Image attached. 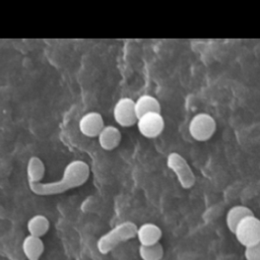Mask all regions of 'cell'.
<instances>
[{
	"instance_id": "1",
	"label": "cell",
	"mask_w": 260,
	"mask_h": 260,
	"mask_svg": "<svg viewBox=\"0 0 260 260\" xmlns=\"http://www.w3.org/2000/svg\"><path fill=\"white\" fill-rule=\"evenodd\" d=\"M89 173V166L85 161L77 159L72 160L65 167L62 178L59 181L28 185L29 189L37 195H56L83 185L87 181Z\"/></svg>"
},
{
	"instance_id": "2",
	"label": "cell",
	"mask_w": 260,
	"mask_h": 260,
	"mask_svg": "<svg viewBox=\"0 0 260 260\" xmlns=\"http://www.w3.org/2000/svg\"><path fill=\"white\" fill-rule=\"evenodd\" d=\"M138 226L130 220L118 223L104 234L96 242V248L101 254H108L121 243L127 242L137 235Z\"/></svg>"
},
{
	"instance_id": "3",
	"label": "cell",
	"mask_w": 260,
	"mask_h": 260,
	"mask_svg": "<svg viewBox=\"0 0 260 260\" xmlns=\"http://www.w3.org/2000/svg\"><path fill=\"white\" fill-rule=\"evenodd\" d=\"M167 166L176 175L182 188L190 189L194 186L195 175L183 155L178 152H171L167 157Z\"/></svg>"
},
{
	"instance_id": "4",
	"label": "cell",
	"mask_w": 260,
	"mask_h": 260,
	"mask_svg": "<svg viewBox=\"0 0 260 260\" xmlns=\"http://www.w3.org/2000/svg\"><path fill=\"white\" fill-rule=\"evenodd\" d=\"M189 133L197 141H207L215 130L216 122L214 118L207 113H198L194 115L189 123Z\"/></svg>"
},
{
	"instance_id": "5",
	"label": "cell",
	"mask_w": 260,
	"mask_h": 260,
	"mask_svg": "<svg viewBox=\"0 0 260 260\" xmlns=\"http://www.w3.org/2000/svg\"><path fill=\"white\" fill-rule=\"evenodd\" d=\"M234 235L245 248L260 242V219L254 214L245 217L237 226Z\"/></svg>"
},
{
	"instance_id": "6",
	"label": "cell",
	"mask_w": 260,
	"mask_h": 260,
	"mask_svg": "<svg viewBox=\"0 0 260 260\" xmlns=\"http://www.w3.org/2000/svg\"><path fill=\"white\" fill-rule=\"evenodd\" d=\"M114 119L122 127H131L137 124L135 102L131 98L120 99L114 107Z\"/></svg>"
},
{
	"instance_id": "7",
	"label": "cell",
	"mask_w": 260,
	"mask_h": 260,
	"mask_svg": "<svg viewBox=\"0 0 260 260\" xmlns=\"http://www.w3.org/2000/svg\"><path fill=\"white\" fill-rule=\"evenodd\" d=\"M137 127L142 136L155 138L164 131L165 120L160 113H149L138 119Z\"/></svg>"
},
{
	"instance_id": "8",
	"label": "cell",
	"mask_w": 260,
	"mask_h": 260,
	"mask_svg": "<svg viewBox=\"0 0 260 260\" xmlns=\"http://www.w3.org/2000/svg\"><path fill=\"white\" fill-rule=\"evenodd\" d=\"M78 127L84 136L98 137L105 127L104 119L98 112H88L81 117Z\"/></svg>"
},
{
	"instance_id": "9",
	"label": "cell",
	"mask_w": 260,
	"mask_h": 260,
	"mask_svg": "<svg viewBox=\"0 0 260 260\" xmlns=\"http://www.w3.org/2000/svg\"><path fill=\"white\" fill-rule=\"evenodd\" d=\"M162 232L160 228L152 222H145L137 229V239L141 246H150L159 243Z\"/></svg>"
},
{
	"instance_id": "10",
	"label": "cell",
	"mask_w": 260,
	"mask_h": 260,
	"mask_svg": "<svg viewBox=\"0 0 260 260\" xmlns=\"http://www.w3.org/2000/svg\"><path fill=\"white\" fill-rule=\"evenodd\" d=\"M121 139L122 134L120 130L113 125L105 126L98 136L100 146L105 150H113L118 147Z\"/></svg>"
},
{
	"instance_id": "11",
	"label": "cell",
	"mask_w": 260,
	"mask_h": 260,
	"mask_svg": "<svg viewBox=\"0 0 260 260\" xmlns=\"http://www.w3.org/2000/svg\"><path fill=\"white\" fill-rule=\"evenodd\" d=\"M21 248L27 260H40L44 253L45 245L41 238L28 235L23 239Z\"/></svg>"
},
{
	"instance_id": "12",
	"label": "cell",
	"mask_w": 260,
	"mask_h": 260,
	"mask_svg": "<svg viewBox=\"0 0 260 260\" xmlns=\"http://www.w3.org/2000/svg\"><path fill=\"white\" fill-rule=\"evenodd\" d=\"M251 208L245 205H235L229 209L225 215V223L230 232L235 233L238 224L247 216L253 215Z\"/></svg>"
},
{
	"instance_id": "13",
	"label": "cell",
	"mask_w": 260,
	"mask_h": 260,
	"mask_svg": "<svg viewBox=\"0 0 260 260\" xmlns=\"http://www.w3.org/2000/svg\"><path fill=\"white\" fill-rule=\"evenodd\" d=\"M135 111L139 119L149 113H160V104L154 96L143 94L135 101Z\"/></svg>"
},
{
	"instance_id": "14",
	"label": "cell",
	"mask_w": 260,
	"mask_h": 260,
	"mask_svg": "<svg viewBox=\"0 0 260 260\" xmlns=\"http://www.w3.org/2000/svg\"><path fill=\"white\" fill-rule=\"evenodd\" d=\"M46 167L44 161L39 156H31L26 166V176L28 184L41 183L45 176Z\"/></svg>"
},
{
	"instance_id": "15",
	"label": "cell",
	"mask_w": 260,
	"mask_h": 260,
	"mask_svg": "<svg viewBox=\"0 0 260 260\" xmlns=\"http://www.w3.org/2000/svg\"><path fill=\"white\" fill-rule=\"evenodd\" d=\"M26 229L28 235L42 238L48 233L50 229V221L47 216L43 214H36L27 220Z\"/></svg>"
},
{
	"instance_id": "16",
	"label": "cell",
	"mask_w": 260,
	"mask_h": 260,
	"mask_svg": "<svg viewBox=\"0 0 260 260\" xmlns=\"http://www.w3.org/2000/svg\"><path fill=\"white\" fill-rule=\"evenodd\" d=\"M139 256L142 260H161L164 257V248L160 243L150 246H139Z\"/></svg>"
},
{
	"instance_id": "17",
	"label": "cell",
	"mask_w": 260,
	"mask_h": 260,
	"mask_svg": "<svg viewBox=\"0 0 260 260\" xmlns=\"http://www.w3.org/2000/svg\"><path fill=\"white\" fill-rule=\"evenodd\" d=\"M244 255L246 260H260V242L245 248Z\"/></svg>"
}]
</instances>
